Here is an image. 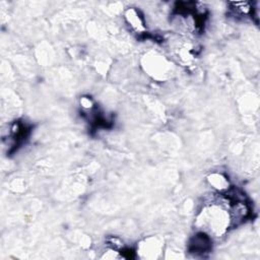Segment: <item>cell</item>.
<instances>
[{"label": "cell", "mask_w": 260, "mask_h": 260, "mask_svg": "<svg viewBox=\"0 0 260 260\" xmlns=\"http://www.w3.org/2000/svg\"><path fill=\"white\" fill-rule=\"evenodd\" d=\"M125 18L131 28L137 34H143L145 30L144 20L142 15L135 8H130L125 13Z\"/></svg>", "instance_id": "cell-2"}, {"label": "cell", "mask_w": 260, "mask_h": 260, "mask_svg": "<svg viewBox=\"0 0 260 260\" xmlns=\"http://www.w3.org/2000/svg\"><path fill=\"white\" fill-rule=\"evenodd\" d=\"M211 238L205 232H199L194 235L188 245V250L194 255H203L208 253L211 249Z\"/></svg>", "instance_id": "cell-1"}]
</instances>
